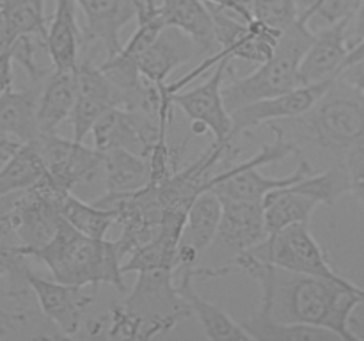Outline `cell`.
Segmentation results:
<instances>
[{
  "instance_id": "8",
  "label": "cell",
  "mask_w": 364,
  "mask_h": 341,
  "mask_svg": "<svg viewBox=\"0 0 364 341\" xmlns=\"http://www.w3.org/2000/svg\"><path fill=\"white\" fill-rule=\"evenodd\" d=\"M334 80H336V77L326 78V80L315 82V84L297 85V87L290 89L283 94L237 107L230 112L231 121H233L231 141L235 142L237 137L265 123L270 124L277 123V121L297 119V117L304 116L326 94V91L333 85Z\"/></svg>"
},
{
  "instance_id": "10",
  "label": "cell",
  "mask_w": 364,
  "mask_h": 341,
  "mask_svg": "<svg viewBox=\"0 0 364 341\" xmlns=\"http://www.w3.org/2000/svg\"><path fill=\"white\" fill-rule=\"evenodd\" d=\"M77 82L78 92L70 119L73 141L84 142L103 114L112 109H127V102L112 80L89 59L78 60Z\"/></svg>"
},
{
  "instance_id": "26",
  "label": "cell",
  "mask_w": 364,
  "mask_h": 341,
  "mask_svg": "<svg viewBox=\"0 0 364 341\" xmlns=\"http://www.w3.org/2000/svg\"><path fill=\"white\" fill-rule=\"evenodd\" d=\"M242 327L252 341H338L341 340L331 329L308 323L277 322L267 311L258 308L251 318L244 320Z\"/></svg>"
},
{
  "instance_id": "27",
  "label": "cell",
  "mask_w": 364,
  "mask_h": 341,
  "mask_svg": "<svg viewBox=\"0 0 364 341\" xmlns=\"http://www.w3.org/2000/svg\"><path fill=\"white\" fill-rule=\"evenodd\" d=\"M318 202L308 195L294 190L291 187L277 188L263 197V215H265L267 234H274L294 224H309Z\"/></svg>"
},
{
  "instance_id": "25",
  "label": "cell",
  "mask_w": 364,
  "mask_h": 341,
  "mask_svg": "<svg viewBox=\"0 0 364 341\" xmlns=\"http://www.w3.org/2000/svg\"><path fill=\"white\" fill-rule=\"evenodd\" d=\"M57 213L80 233L91 238H107V231L116 224V213L109 208L80 199L70 190H59L53 197Z\"/></svg>"
},
{
  "instance_id": "13",
  "label": "cell",
  "mask_w": 364,
  "mask_h": 341,
  "mask_svg": "<svg viewBox=\"0 0 364 341\" xmlns=\"http://www.w3.org/2000/svg\"><path fill=\"white\" fill-rule=\"evenodd\" d=\"M223 215V201L213 190H203L185 215L176 249V272L196 269L199 256L213 244Z\"/></svg>"
},
{
  "instance_id": "22",
  "label": "cell",
  "mask_w": 364,
  "mask_h": 341,
  "mask_svg": "<svg viewBox=\"0 0 364 341\" xmlns=\"http://www.w3.org/2000/svg\"><path fill=\"white\" fill-rule=\"evenodd\" d=\"M166 27H174L194 41L199 52L215 53L217 39L212 14L201 0H162L159 6Z\"/></svg>"
},
{
  "instance_id": "9",
  "label": "cell",
  "mask_w": 364,
  "mask_h": 341,
  "mask_svg": "<svg viewBox=\"0 0 364 341\" xmlns=\"http://www.w3.org/2000/svg\"><path fill=\"white\" fill-rule=\"evenodd\" d=\"M230 63L231 59L224 57L213 66V73L210 75L205 84L188 89V91H176L171 94L173 105L181 109V112L188 119L199 121L208 128L215 144H233L231 141L233 121H231V114L224 105L223 98V84Z\"/></svg>"
},
{
  "instance_id": "35",
  "label": "cell",
  "mask_w": 364,
  "mask_h": 341,
  "mask_svg": "<svg viewBox=\"0 0 364 341\" xmlns=\"http://www.w3.org/2000/svg\"><path fill=\"white\" fill-rule=\"evenodd\" d=\"M13 87V53L11 48L0 52V96Z\"/></svg>"
},
{
  "instance_id": "17",
  "label": "cell",
  "mask_w": 364,
  "mask_h": 341,
  "mask_svg": "<svg viewBox=\"0 0 364 341\" xmlns=\"http://www.w3.org/2000/svg\"><path fill=\"white\" fill-rule=\"evenodd\" d=\"M220 201L223 215L217 238L235 251V254L251 251L269 237L263 215V201H242L231 197H220Z\"/></svg>"
},
{
  "instance_id": "39",
  "label": "cell",
  "mask_w": 364,
  "mask_h": 341,
  "mask_svg": "<svg viewBox=\"0 0 364 341\" xmlns=\"http://www.w3.org/2000/svg\"><path fill=\"white\" fill-rule=\"evenodd\" d=\"M9 46H11V41H9V38H7L6 25H4L2 16H0V52L6 48H9Z\"/></svg>"
},
{
  "instance_id": "2",
  "label": "cell",
  "mask_w": 364,
  "mask_h": 341,
  "mask_svg": "<svg viewBox=\"0 0 364 341\" xmlns=\"http://www.w3.org/2000/svg\"><path fill=\"white\" fill-rule=\"evenodd\" d=\"M48 266L55 281L75 288L110 284L124 291L121 258L114 240L91 238L60 217L55 233L41 247L25 252Z\"/></svg>"
},
{
  "instance_id": "7",
  "label": "cell",
  "mask_w": 364,
  "mask_h": 341,
  "mask_svg": "<svg viewBox=\"0 0 364 341\" xmlns=\"http://www.w3.org/2000/svg\"><path fill=\"white\" fill-rule=\"evenodd\" d=\"M249 252L263 261L272 263L290 272L323 277L343 284L352 283L331 265L326 251L315 240L309 231V224L306 222L294 224L270 234Z\"/></svg>"
},
{
  "instance_id": "20",
  "label": "cell",
  "mask_w": 364,
  "mask_h": 341,
  "mask_svg": "<svg viewBox=\"0 0 364 341\" xmlns=\"http://www.w3.org/2000/svg\"><path fill=\"white\" fill-rule=\"evenodd\" d=\"M77 92V67L50 71L38 98L39 134H57V128L71 116Z\"/></svg>"
},
{
  "instance_id": "3",
  "label": "cell",
  "mask_w": 364,
  "mask_h": 341,
  "mask_svg": "<svg viewBox=\"0 0 364 341\" xmlns=\"http://www.w3.org/2000/svg\"><path fill=\"white\" fill-rule=\"evenodd\" d=\"M306 141L341 163L352 149L364 146V96L336 77L309 112L297 117Z\"/></svg>"
},
{
  "instance_id": "30",
  "label": "cell",
  "mask_w": 364,
  "mask_h": 341,
  "mask_svg": "<svg viewBox=\"0 0 364 341\" xmlns=\"http://www.w3.org/2000/svg\"><path fill=\"white\" fill-rule=\"evenodd\" d=\"M290 187L311 197L313 201L318 202V206H334L345 194H350L347 169H345L343 162L333 163L329 169L322 170V173L313 170Z\"/></svg>"
},
{
  "instance_id": "1",
  "label": "cell",
  "mask_w": 364,
  "mask_h": 341,
  "mask_svg": "<svg viewBox=\"0 0 364 341\" xmlns=\"http://www.w3.org/2000/svg\"><path fill=\"white\" fill-rule=\"evenodd\" d=\"M231 266L244 270L258 283L259 309L277 322L326 327L345 341L363 340L350 327L352 313L358 305H364V288L359 284L290 272L249 251L237 254Z\"/></svg>"
},
{
  "instance_id": "28",
  "label": "cell",
  "mask_w": 364,
  "mask_h": 341,
  "mask_svg": "<svg viewBox=\"0 0 364 341\" xmlns=\"http://www.w3.org/2000/svg\"><path fill=\"white\" fill-rule=\"evenodd\" d=\"M46 176L38 149L32 142L20 144L0 167V197L23 192Z\"/></svg>"
},
{
  "instance_id": "23",
  "label": "cell",
  "mask_w": 364,
  "mask_h": 341,
  "mask_svg": "<svg viewBox=\"0 0 364 341\" xmlns=\"http://www.w3.org/2000/svg\"><path fill=\"white\" fill-rule=\"evenodd\" d=\"M38 89H7L0 96V135L13 141L32 142L38 131Z\"/></svg>"
},
{
  "instance_id": "40",
  "label": "cell",
  "mask_w": 364,
  "mask_h": 341,
  "mask_svg": "<svg viewBox=\"0 0 364 341\" xmlns=\"http://www.w3.org/2000/svg\"><path fill=\"white\" fill-rule=\"evenodd\" d=\"M132 2H134V4H135V6H137V11H139V7H141L142 0H132Z\"/></svg>"
},
{
  "instance_id": "36",
  "label": "cell",
  "mask_w": 364,
  "mask_h": 341,
  "mask_svg": "<svg viewBox=\"0 0 364 341\" xmlns=\"http://www.w3.org/2000/svg\"><path fill=\"white\" fill-rule=\"evenodd\" d=\"M347 38H348V45H350V48L355 45V43L361 41L364 38V0H359L358 11H355V14L352 16L350 25H348Z\"/></svg>"
},
{
  "instance_id": "31",
  "label": "cell",
  "mask_w": 364,
  "mask_h": 341,
  "mask_svg": "<svg viewBox=\"0 0 364 341\" xmlns=\"http://www.w3.org/2000/svg\"><path fill=\"white\" fill-rule=\"evenodd\" d=\"M252 18L283 34L299 18L297 0H251Z\"/></svg>"
},
{
  "instance_id": "33",
  "label": "cell",
  "mask_w": 364,
  "mask_h": 341,
  "mask_svg": "<svg viewBox=\"0 0 364 341\" xmlns=\"http://www.w3.org/2000/svg\"><path fill=\"white\" fill-rule=\"evenodd\" d=\"M206 7H215V9H223L237 16L238 20L252 21V11H251V0H201Z\"/></svg>"
},
{
  "instance_id": "6",
  "label": "cell",
  "mask_w": 364,
  "mask_h": 341,
  "mask_svg": "<svg viewBox=\"0 0 364 341\" xmlns=\"http://www.w3.org/2000/svg\"><path fill=\"white\" fill-rule=\"evenodd\" d=\"M32 144L38 149L46 176L53 185L73 194L95 185H102L105 190L102 151L73 139L68 141L57 134H39Z\"/></svg>"
},
{
  "instance_id": "32",
  "label": "cell",
  "mask_w": 364,
  "mask_h": 341,
  "mask_svg": "<svg viewBox=\"0 0 364 341\" xmlns=\"http://www.w3.org/2000/svg\"><path fill=\"white\" fill-rule=\"evenodd\" d=\"M348 176V188L364 210V146L352 149L343 160Z\"/></svg>"
},
{
  "instance_id": "37",
  "label": "cell",
  "mask_w": 364,
  "mask_h": 341,
  "mask_svg": "<svg viewBox=\"0 0 364 341\" xmlns=\"http://www.w3.org/2000/svg\"><path fill=\"white\" fill-rule=\"evenodd\" d=\"M361 59H364V38L361 39V41L355 43L350 50H348V53H347V57H345L343 64H341L340 71L343 70L345 66H348V64L355 63V60H361ZM340 71H338V73H340Z\"/></svg>"
},
{
  "instance_id": "21",
  "label": "cell",
  "mask_w": 364,
  "mask_h": 341,
  "mask_svg": "<svg viewBox=\"0 0 364 341\" xmlns=\"http://www.w3.org/2000/svg\"><path fill=\"white\" fill-rule=\"evenodd\" d=\"M84 39L75 14V0H55L53 16L46 27V52L53 70H75Z\"/></svg>"
},
{
  "instance_id": "29",
  "label": "cell",
  "mask_w": 364,
  "mask_h": 341,
  "mask_svg": "<svg viewBox=\"0 0 364 341\" xmlns=\"http://www.w3.org/2000/svg\"><path fill=\"white\" fill-rule=\"evenodd\" d=\"M0 16L11 43L27 34L46 38L45 0H0Z\"/></svg>"
},
{
  "instance_id": "4",
  "label": "cell",
  "mask_w": 364,
  "mask_h": 341,
  "mask_svg": "<svg viewBox=\"0 0 364 341\" xmlns=\"http://www.w3.org/2000/svg\"><path fill=\"white\" fill-rule=\"evenodd\" d=\"M311 39L313 31L297 18L294 25L283 31L272 57L258 64L252 73L245 77H235L233 66L230 63L226 71L230 82L223 84V98L226 109L231 112L237 107L272 98L301 85L299 84V64Z\"/></svg>"
},
{
  "instance_id": "15",
  "label": "cell",
  "mask_w": 364,
  "mask_h": 341,
  "mask_svg": "<svg viewBox=\"0 0 364 341\" xmlns=\"http://www.w3.org/2000/svg\"><path fill=\"white\" fill-rule=\"evenodd\" d=\"M350 21L352 18H345L313 32L311 43L299 64V84H315L338 77V71L350 50L347 38Z\"/></svg>"
},
{
  "instance_id": "14",
  "label": "cell",
  "mask_w": 364,
  "mask_h": 341,
  "mask_svg": "<svg viewBox=\"0 0 364 341\" xmlns=\"http://www.w3.org/2000/svg\"><path fill=\"white\" fill-rule=\"evenodd\" d=\"M231 265L223 266V269H213V270H198V269H183L178 270V290H180L181 297L185 298V302L188 304L191 309V315H194L196 318L201 323L203 330H205V336L208 340L213 341H247L251 340V336L247 334V330L242 327V323L235 322L226 311H224L220 305L213 304V302L205 301L201 295L196 291L194 288V277L198 276H210V277H220L224 274L231 272Z\"/></svg>"
},
{
  "instance_id": "18",
  "label": "cell",
  "mask_w": 364,
  "mask_h": 341,
  "mask_svg": "<svg viewBox=\"0 0 364 341\" xmlns=\"http://www.w3.org/2000/svg\"><path fill=\"white\" fill-rule=\"evenodd\" d=\"M85 18L84 36L105 48L107 57L121 52V31L137 16L132 0H75Z\"/></svg>"
},
{
  "instance_id": "16",
  "label": "cell",
  "mask_w": 364,
  "mask_h": 341,
  "mask_svg": "<svg viewBox=\"0 0 364 341\" xmlns=\"http://www.w3.org/2000/svg\"><path fill=\"white\" fill-rule=\"evenodd\" d=\"M9 213L21 244L18 249L23 256L31 249L45 245L55 233L60 219L53 202L38 185L23 190V195L9 206Z\"/></svg>"
},
{
  "instance_id": "11",
  "label": "cell",
  "mask_w": 364,
  "mask_h": 341,
  "mask_svg": "<svg viewBox=\"0 0 364 341\" xmlns=\"http://www.w3.org/2000/svg\"><path fill=\"white\" fill-rule=\"evenodd\" d=\"M160 130H167V126H159L156 117L153 119L151 114L144 110L112 109L96 121L91 135L98 151L128 149L146 156L159 139Z\"/></svg>"
},
{
  "instance_id": "12",
  "label": "cell",
  "mask_w": 364,
  "mask_h": 341,
  "mask_svg": "<svg viewBox=\"0 0 364 341\" xmlns=\"http://www.w3.org/2000/svg\"><path fill=\"white\" fill-rule=\"evenodd\" d=\"M23 279L34 291L43 315L64 337L75 336L82 327V313L95 302V298L82 295V288L70 286L55 279H45L31 269L25 270Z\"/></svg>"
},
{
  "instance_id": "24",
  "label": "cell",
  "mask_w": 364,
  "mask_h": 341,
  "mask_svg": "<svg viewBox=\"0 0 364 341\" xmlns=\"http://www.w3.org/2000/svg\"><path fill=\"white\" fill-rule=\"evenodd\" d=\"M102 153L105 194H127L148 187L151 174L144 156L128 149H109Z\"/></svg>"
},
{
  "instance_id": "34",
  "label": "cell",
  "mask_w": 364,
  "mask_h": 341,
  "mask_svg": "<svg viewBox=\"0 0 364 341\" xmlns=\"http://www.w3.org/2000/svg\"><path fill=\"white\" fill-rule=\"evenodd\" d=\"M338 78L343 80L345 84L350 85V87H354L355 91H359L364 96V59L355 60V63L345 66L343 70L338 73Z\"/></svg>"
},
{
  "instance_id": "19",
  "label": "cell",
  "mask_w": 364,
  "mask_h": 341,
  "mask_svg": "<svg viewBox=\"0 0 364 341\" xmlns=\"http://www.w3.org/2000/svg\"><path fill=\"white\" fill-rule=\"evenodd\" d=\"M198 52V46L188 36L174 27H166L155 43L139 57L137 70L149 84L164 85L176 67L188 63Z\"/></svg>"
},
{
  "instance_id": "5",
  "label": "cell",
  "mask_w": 364,
  "mask_h": 341,
  "mask_svg": "<svg viewBox=\"0 0 364 341\" xmlns=\"http://www.w3.org/2000/svg\"><path fill=\"white\" fill-rule=\"evenodd\" d=\"M137 274L123 305L141 322L142 340H151L174 329L191 315V309L178 290L176 270L153 269Z\"/></svg>"
},
{
  "instance_id": "38",
  "label": "cell",
  "mask_w": 364,
  "mask_h": 341,
  "mask_svg": "<svg viewBox=\"0 0 364 341\" xmlns=\"http://www.w3.org/2000/svg\"><path fill=\"white\" fill-rule=\"evenodd\" d=\"M20 144L21 142H16V141H13V139H7V137H2V135H0V158L6 160L7 156H9L11 153H13Z\"/></svg>"
}]
</instances>
